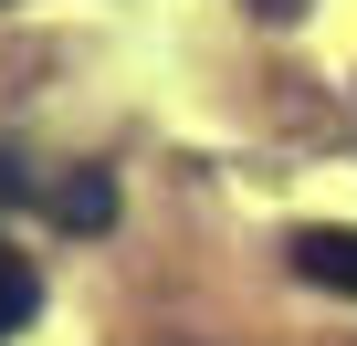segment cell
Segmentation results:
<instances>
[{"label": "cell", "mask_w": 357, "mask_h": 346, "mask_svg": "<svg viewBox=\"0 0 357 346\" xmlns=\"http://www.w3.org/2000/svg\"><path fill=\"white\" fill-rule=\"evenodd\" d=\"M284 262H294L305 283H326V294H357V231H336V221H305V231L284 242Z\"/></svg>", "instance_id": "obj_1"}, {"label": "cell", "mask_w": 357, "mask_h": 346, "mask_svg": "<svg viewBox=\"0 0 357 346\" xmlns=\"http://www.w3.org/2000/svg\"><path fill=\"white\" fill-rule=\"evenodd\" d=\"M32 315H43V273H32V252H11V242H0V346H11Z\"/></svg>", "instance_id": "obj_2"}, {"label": "cell", "mask_w": 357, "mask_h": 346, "mask_svg": "<svg viewBox=\"0 0 357 346\" xmlns=\"http://www.w3.org/2000/svg\"><path fill=\"white\" fill-rule=\"evenodd\" d=\"M53 221H63V231H105V221H116V179H105V168L63 179V189H53Z\"/></svg>", "instance_id": "obj_3"}, {"label": "cell", "mask_w": 357, "mask_h": 346, "mask_svg": "<svg viewBox=\"0 0 357 346\" xmlns=\"http://www.w3.org/2000/svg\"><path fill=\"white\" fill-rule=\"evenodd\" d=\"M0 200H32V157L22 147H0Z\"/></svg>", "instance_id": "obj_4"}, {"label": "cell", "mask_w": 357, "mask_h": 346, "mask_svg": "<svg viewBox=\"0 0 357 346\" xmlns=\"http://www.w3.org/2000/svg\"><path fill=\"white\" fill-rule=\"evenodd\" d=\"M252 11H263V22H305V0H252Z\"/></svg>", "instance_id": "obj_5"}]
</instances>
